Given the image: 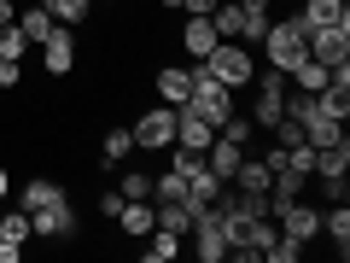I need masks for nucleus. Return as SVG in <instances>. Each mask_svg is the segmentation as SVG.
<instances>
[{
	"mask_svg": "<svg viewBox=\"0 0 350 263\" xmlns=\"http://www.w3.org/2000/svg\"><path fill=\"white\" fill-rule=\"evenodd\" d=\"M304 36H310V29H304V18H298V12H292V18H280V24L269 18V29H262V41H257V47H262V59H269V71H280V76H292V71H298V64L310 59V53H304Z\"/></svg>",
	"mask_w": 350,
	"mask_h": 263,
	"instance_id": "nucleus-1",
	"label": "nucleus"
},
{
	"mask_svg": "<svg viewBox=\"0 0 350 263\" xmlns=\"http://www.w3.org/2000/svg\"><path fill=\"white\" fill-rule=\"evenodd\" d=\"M187 76H193V100H187V105H193V112H199L211 129H222L228 117H234V88L216 82V76L204 71V59H193V64H187Z\"/></svg>",
	"mask_w": 350,
	"mask_h": 263,
	"instance_id": "nucleus-2",
	"label": "nucleus"
},
{
	"mask_svg": "<svg viewBox=\"0 0 350 263\" xmlns=\"http://www.w3.org/2000/svg\"><path fill=\"white\" fill-rule=\"evenodd\" d=\"M204 71H211L222 88H251V76H257V59H251L245 41H216V53L204 59Z\"/></svg>",
	"mask_w": 350,
	"mask_h": 263,
	"instance_id": "nucleus-3",
	"label": "nucleus"
},
{
	"mask_svg": "<svg viewBox=\"0 0 350 263\" xmlns=\"http://www.w3.org/2000/svg\"><path fill=\"white\" fill-rule=\"evenodd\" d=\"M129 135H135V152H163L175 147V105H146V112L129 123Z\"/></svg>",
	"mask_w": 350,
	"mask_h": 263,
	"instance_id": "nucleus-4",
	"label": "nucleus"
},
{
	"mask_svg": "<svg viewBox=\"0 0 350 263\" xmlns=\"http://www.w3.org/2000/svg\"><path fill=\"white\" fill-rule=\"evenodd\" d=\"M29 234H41V240H70V234H76L70 193H64V199H53V205H41V211H29Z\"/></svg>",
	"mask_w": 350,
	"mask_h": 263,
	"instance_id": "nucleus-5",
	"label": "nucleus"
},
{
	"mask_svg": "<svg viewBox=\"0 0 350 263\" xmlns=\"http://www.w3.org/2000/svg\"><path fill=\"white\" fill-rule=\"evenodd\" d=\"M275 223H280V234H286V240H298V246H310V240L321 234V211H315V205H304V199L280 205V211H275Z\"/></svg>",
	"mask_w": 350,
	"mask_h": 263,
	"instance_id": "nucleus-6",
	"label": "nucleus"
},
{
	"mask_svg": "<svg viewBox=\"0 0 350 263\" xmlns=\"http://www.w3.org/2000/svg\"><path fill=\"white\" fill-rule=\"evenodd\" d=\"M304 53L321 59L327 71H333V64H350V29H310V36H304Z\"/></svg>",
	"mask_w": 350,
	"mask_h": 263,
	"instance_id": "nucleus-7",
	"label": "nucleus"
},
{
	"mask_svg": "<svg viewBox=\"0 0 350 263\" xmlns=\"http://www.w3.org/2000/svg\"><path fill=\"white\" fill-rule=\"evenodd\" d=\"M41 64H47V76H70V71H76V36H70L64 24L41 41Z\"/></svg>",
	"mask_w": 350,
	"mask_h": 263,
	"instance_id": "nucleus-8",
	"label": "nucleus"
},
{
	"mask_svg": "<svg viewBox=\"0 0 350 263\" xmlns=\"http://www.w3.org/2000/svg\"><path fill=\"white\" fill-rule=\"evenodd\" d=\"M304 29H350V6L345 0H304Z\"/></svg>",
	"mask_w": 350,
	"mask_h": 263,
	"instance_id": "nucleus-9",
	"label": "nucleus"
},
{
	"mask_svg": "<svg viewBox=\"0 0 350 263\" xmlns=\"http://www.w3.org/2000/svg\"><path fill=\"white\" fill-rule=\"evenodd\" d=\"M117 228H123L129 240H146L152 228H158V205H152V199H123V211H117Z\"/></svg>",
	"mask_w": 350,
	"mask_h": 263,
	"instance_id": "nucleus-10",
	"label": "nucleus"
},
{
	"mask_svg": "<svg viewBox=\"0 0 350 263\" xmlns=\"http://www.w3.org/2000/svg\"><path fill=\"white\" fill-rule=\"evenodd\" d=\"M152 88H158V100H163V105H187V100H193V76H187V64H163V71L152 76Z\"/></svg>",
	"mask_w": 350,
	"mask_h": 263,
	"instance_id": "nucleus-11",
	"label": "nucleus"
},
{
	"mask_svg": "<svg viewBox=\"0 0 350 263\" xmlns=\"http://www.w3.org/2000/svg\"><path fill=\"white\" fill-rule=\"evenodd\" d=\"M211 140H216V129L204 123L193 105H175V147H199V152H204Z\"/></svg>",
	"mask_w": 350,
	"mask_h": 263,
	"instance_id": "nucleus-12",
	"label": "nucleus"
},
{
	"mask_svg": "<svg viewBox=\"0 0 350 263\" xmlns=\"http://www.w3.org/2000/svg\"><path fill=\"white\" fill-rule=\"evenodd\" d=\"M216 41H222V36H216L211 18H187V24H181V47H187V59H211Z\"/></svg>",
	"mask_w": 350,
	"mask_h": 263,
	"instance_id": "nucleus-13",
	"label": "nucleus"
},
{
	"mask_svg": "<svg viewBox=\"0 0 350 263\" xmlns=\"http://www.w3.org/2000/svg\"><path fill=\"white\" fill-rule=\"evenodd\" d=\"M321 234H327V240H333V258H338V263H345V258H350V205H345V199H338V205H333V211H327V216H321Z\"/></svg>",
	"mask_w": 350,
	"mask_h": 263,
	"instance_id": "nucleus-14",
	"label": "nucleus"
},
{
	"mask_svg": "<svg viewBox=\"0 0 350 263\" xmlns=\"http://www.w3.org/2000/svg\"><path fill=\"white\" fill-rule=\"evenodd\" d=\"M53 199H64V188H59V181H53V175H29V181H24V193H18V211H41V205H53Z\"/></svg>",
	"mask_w": 350,
	"mask_h": 263,
	"instance_id": "nucleus-15",
	"label": "nucleus"
},
{
	"mask_svg": "<svg viewBox=\"0 0 350 263\" xmlns=\"http://www.w3.org/2000/svg\"><path fill=\"white\" fill-rule=\"evenodd\" d=\"M239 158H245V147H234V140H228V135H216L211 147H204V164H211V170L222 175V181H234V170H239Z\"/></svg>",
	"mask_w": 350,
	"mask_h": 263,
	"instance_id": "nucleus-16",
	"label": "nucleus"
},
{
	"mask_svg": "<svg viewBox=\"0 0 350 263\" xmlns=\"http://www.w3.org/2000/svg\"><path fill=\"white\" fill-rule=\"evenodd\" d=\"M262 29H269V0H239V41L257 47Z\"/></svg>",
	"mask_w": 350,
	"mask_h": 263,
	"instance_id": "nucleus-17",
	"label": "nucleus"
},
{
	"mask_svg": "<svg viewBox=\"0 0 350 263\" xmlns=\"http://www.w3.org/2000/svg\"><path fill=\"white\" fill-rule=\"evenodd\" d=\"M18 29H24V41H29V47H41V41H47L53 29H59V18H53L47 6H24V12H18Z\"/></svg>",
	"mask_w": 350,
	"mask_h": 263,
	"instance_id": "nucleus-18",
	"label": "nucleus"
},
{
	"mask_svg": "<svg viewBox=\"0 0 350 263\" xmlns=\"http://www.w3.org/2000/svg\"><path fill=\"white\" fill-rule=\"evenodd\" d=\"M345 170H350V135H345V140H333V147H315L310 175H345Z\"/></svg>",
	"mask_w": 350,
	"mask_h": 263,
	"instance_id": "nucleus-19",
	"label": "nucleus"
},
{
	"mask_svg": "<svg viewBox=\"0 0 350 263\" xmlns=\"http://www.w3.org/2000/svg\"><path fill=\"white\" fill-rule=\"evenodd\" d=\"M269 164L262 158H239V170H234V181H228V188H245V193H269Z\"/></svg>",
	"mask_w": 350,
	"mask_h": 263,
	"instance_id": "nucleus-20",
	"label": "nucleus"
},
{
	"mask_svg": "<svg viewBox=\"0 0 350 263\" xmlns=\"http://www.w3.org/2000/svg\"><path fill=\"white\" fill-rule=\"evenodd\" d=\"M158 228H170V234L187 240V234H193V205H187V199H163V205H158Z\"/></svg>",
	"mask_w": 350,
	"mask_h": 263,
	"instance_id": "nucleus-21",
	"label": "nucleus"
},
{
	"mask_svg": "<svg viewBox=\"0 0 350 263\" xmlns=\"http://www.w3.org/2000/svg\"><path fill=\"white\" fill-rule=\"evenodd\" d=\"M129 152H135V135H129V129H105V140H100V164L105 170H117Z\"/></svg>",
	"mask_w": 350,
	"mask_h": 263,
	"instance_id": "nucleus-22",
	"label": "nucleus"
},
{
	"mask_svg": "<svg viewBox=\"0 0 350 263\" xmlns=\"http://www.w3.org/2000/svg\"><path fill=\"white\" fill-rule=\"evenodd\" d=\"M41 6H47L64 29H76V24H88V18H94V0H41Z\"/></svg>",
	"mask_w": 350,
	"mask_h": 263,
	"instance_id": "nucleus-23",
	"label": "nucleus"
},
{
	"mask_svg": "<svg viewBox=\"0 0 350 263\" xmlns=\"http://www.w3.org/2000/svg\"><path fill=\"white\" fill-rule=\"evenodd\" d=\"M0 240H6V246H29V240H36L29 234V211H18V205L0 211Z\"/></svg>",
	"mask_w": 350,
	"mask_h": 263,
	"instance_id": "nucleus-24",
	"label": "nucleus"
},
{
	"mask_svg": "<svg viewBox=\"0 0 350 263\" xmlns=\"http://www.w3.org/2000/svg\"><path fill=\"white\" fill-rule=\"evenodd\" d=\"M152 246H146V258L152 263H170V258H181V246H187V240H181V234H170V228H152Z\"/></svg>",
	"mask_w": 350,
	"mask_h": 263,
	"instance_id": "nucleus-25",
	"label": "nucleus"
},
{
	"mask_svg": "<svg viewBox=\"0 0 350 263\" xmlns=\"http://www.w3.org/2000/svg\"><path fill=\"white\" fill-rule=\"evenodd\" d=\"M292 82H298V94H321L333 76H327V64H321V59H304L298 71H292Z\"/></svg>",
	"mask_w": 350,
	"mask_h": 263,
	"instance_id": "nucleus-26",
	"label": "nucleus"
},
{
	"mask_svg": "<svg viewBox=\"0 0 350 263\" xmlns=\"http://www.w3.org/2000/svg\"><path fill=\"white\" fill-rule=\"evenodd\" d=\"M211 24H216V36H222V41H239V0H216Z\"/></svg>",
	"mask_w": 350,
	"mask_h": 263,
	"instance_id": "nucleus-27",
	"label": "nucleus"
},
{
	"mask_svg": "<svg viewBox=\"0 0 350 263\" xmlns=\"http://www.w3.org/2000/svg\"><path fill=\"white\" fill-rule=\"evenodd\" d=\"M315 105H321L327 117H338V123H345V117H350V88H333V82H327L321 94H315Z\"/></svg>",
	"mask_w": 350,
	"mask_h": 263,
	"instance_id": "nucleus-28",
	"label": "nucleus"
},
{
	"mask_svg": "<svg viewBox=\"0 0 350 263\" xmlns=\"http://www.w3.org/2000/svg\"><path fill=\"white\" fill-rule=\"evenodd\" d=\"M24 53H29V41H24V29H18V18L0 24V59H24Z\"/></svg>",
	"mask_w": 350,
	"mask_h": 263,
	"instance_id": "nucleus-29",
	"label": "nucleus"
},
{
	"mask_svg": "<svg viewBox=\"0 0 350 263\" xmlns=\"http://www.w3.org/2000/svg\"><path fill=\"white\" fill-rule=\"evenodd\" d=\"M216 135H228V140H234V147H251V135H257V123H251V117H239V112H234V117H228L222 129H216Z\"/></svg>",
	"mask_w": 350,
	"mask_h": 263,
	"instance_id": "nucleus-30",
	"label": "nucleus"
},
{
	"mask_svg": "<svg viewBox=\"0 0 350 263\" xmlns=\"http://www.w3.org/2000/svg\"><path fill=\"white\" fill-rule=\"evenodd\" d=\"M117 193H123V199H152V175H146V170H129Z\"/></svg>",
	"mask_w": 350,
	"mask_h": 263,
	"instance_id": "nucleus-31",
	"label": "nucleus"
},
{
	"mask_svg": "<svg viewBox=\"0 0 350 263\" xmlns=\"http://www.w3.org/2000/svg\"><path fill=\"white\" fill-rule=\"evenodd\" d=\"M94 211H100L105 223H117V211H123V193H117V188H105L100 199H94Z\"/></svg>",
	"mask_w": 350,
	"mask_h": 263,
	"instance_id": "nucleus-32",
	"label": "nucleus"
},
{
	"mask_svg": "<svg viewBox=\"0 0 350 263\" xmlns=\"http://www.w3.org/2000/svg\"><path fill=\"white\" fill-rule=\"evenodd\" d=\"M18 82H24V64H18V59H0V88H18Z\"/></svg>",
	"mask_w": 350,
	"mask_h": 263,
	"instance_id": "nucleus-33",
	"label": "nucleus"
},
{
	"mask_svg": "<svg viewBox=\"0 0 350 263\" xmlns=\"http://www.w3.org/2000/svg\"><path fill=\"white\" fill-rule=\"evenodd\" d=\"M181 12H187V18H211L216 0H181Z\"/></svg>",
	"mask_w": 350,
	"mask_h": 263,
	"instance_id": "nucleus-34",
	"label": "nucleus"
},
{
	"mask_svg": "<svg viewBox=\"0 0 350 263\" xmlns=\"http://www.w3.org/2000/svg\"><path fill=\"white\" fill-rule=\"evenodd\" d=\"M6 193H12V175H6V164H0V199H6Z\"/></svg>",
	"mask_w": 350,
	"mask_h": 263,
	"instance_id": "nucleus-35",
	"label": "nucleus"
},
{
	"mask_svg": "<svg viewBox=\"0 0 350 263\" xmlns=\"http://www.w3.org/2000/svg\"><path fill=\"white\" fill-rule=\"evenodd\" d=\"M0 24H12V0H0Z\"/></svg>",
	"mask_w": 350,
	"mask_h": 263,
	"instance_id": "nucleus-36",
	"label": "nucleus"
},
{
	"mask_svg": "<svg viewBox=\"0 0 350 263\" xmlns=\"http://www.w3.org/2000/svg\"><path fill=\"white\" fill-rule=\"evenodd\" d=\"M94 6H123V0H94Z\"/></svg>",
	"mask_w": 350,
	"mask_h": 263,
	"instance_id": "nucleus-37",
	"label": "nucleus"
},
{
	"mask_svg": "<svg viewBox=\"0 0 350 263\" xmlns=\"http://www.w3.org/2000/svg\"><path fill=\"white\" fill-rule=\"evenodd\" d=\"M158 6H170V12H175V6H181V0H158Z\"/></svg>",
	"mask_w": 350,
	"mask_h": 263,
	"instance_id": "nucleus-38",
	"label": "nucleus"
}]
</instances>
